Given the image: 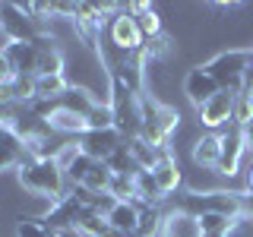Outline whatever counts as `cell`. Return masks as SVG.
Masks as SVG:
<instances>
[{"label":"cell","instance_id":"e0dca14e","mask_svg":"<svg viewBox=\"0 0 253 237\" xmlns=\"http://www.w3.org/2000/svg\"><path fill=\"white\" fill-rule=\"evenodd\" d=\"M70 79L67 73H57V76H38V101H47V105H60L63 95L70 92Z\"/></svg>","mask_w":253,"mask_h":237},{"label":"cell","instance_id":"4316f807","mask_svg":"<svg viewBox=\"0 0 253 237\" xmlns=\"http://www.w3.org/2000/svg\"><path fill=\"white\" fill-rule=\"evenodd\" d=\"M16 237H57L51 228L42 225V218H19L16 225Z\"/></svg>","mask_w":253,"mask_h":237},{"label":"cell","instance_id":"d6986e66","mask_svg":"<svg viewBox=\"0 0 253 237\" xmlns=\"http://www.w3.org/2000/svg\"><path fill=\"white\" fill-rule=\"evenodd\" d=\"M126 149H130V155H133V161H136L139 171H152V168H155L158 152H155L152 146H146V139H139V136L126 139Z\"/></svg>","mask_w":253,"mask_h":237},{"label":"cell","instance_id":"83f0119b","mask_svg":"<svg viewBox=\"0 0 253 237\" xmlns=\"http://www.w3.org/2000/svg\"><path fill=\"white\" fill-rule=\"evenodd\" d=\"M225 237H253V218L250 215H237L231 225H228Z\"/></svg>","mask_w":253,"mask_h":237},{"label":"cell","instance_id":"9a60e30c","mask_svg":"<svg viewBox=\"0 0 253 237\" xmlns=\"http://www.w3.org/2000/svg\"><path fill=\"white\" fill-rule=\"evenodd\" d=\"M162 237H203L200 218H196V215H187V212H180V209H174V212L165 215Z\"/></svg>","mask_w":253,"mask_h":237},{"label":"cell","instance_id":"30bf717a","mask_svg":"<svg viewBox=\"0 0 253 237\" xmlns=\"http://www.w3.org/2000/svg\"><path fill=\"white\" fill-rule=\"evenodd\" d=\"M218 92H221V85H218L209 73H206L203 67L187 70V76H184V95H187V101H190L196 111H200L206 101L212 98V95H218Z\"/></svg>","mask_w":253,"mask_h":237},{"label":"cell","instance_id":"9c48e42d","mask_svg":"<svg viewBox=\"0 0 253 237\" xmlns=\"http://www.w3.org/2000/svg\"><path fill=\"white\" fill-rule=\"evenodd\" d=\"M149 174H152V180H155V187H158V193H162V196H171V193H177V190L184 187V171H180V161L174 158L171 149L158 155L155 168L149 171Z\"/></svg>","mask_w":253,"mask_h":237},{"label":"cell","instance_id":"ac0fdd59","mask_svg":"<svg viewBox=\"0 0 253 237\" xmlns=\"http://www.w3.org/2000/svg\"><path fill=\"white\" fill-rule=\"evenodd\" d=\"M6 57L13 60V70H16V76H19V73H35L38 44H35V41H32V44H13Z\"/></svg>","mask_w":253,"mask_h":237},{"label":"cell","instance_id":"52a82bcc","mask_svg":"<svg viewBox=\"0 0 253 237\" xmlns=\"http://www.w3.org/2000/svg\"><path fill=\"white\" fill-rule=\"evenodd\" d=\"M76 142H79V149H83V155H89L92 161H108V158L124 146V136L117 130H89Z\"/></svg>","mask_w":253,"mask_h":237},{"label":"cell","instance_id":"8fae6325","mask_svg":"<svg viewBox=\"0 0 253 237\" xmlns=\"http://www.w3.org/2000/svg\"><path fill=\"white\" fill-rule=\"evenodd\" d=\"M47 126H51V133H57V136H67V139H79L89 133V120H85V114H76V111L63 108V105H54V111L47 114Z\"/></svg>","mask_w":253,"mask_h":237},{"label":"cell","instance_id":"5b68a950","mask_svg":"<svg viewBox=\"0 0 253 237\" xmlns=\"http://www.w3.org/2000/svg\"><path fill=\"white\" fill-rule=\"evenodd\" d=\"M244 158H247V136H244L241 126H228L225 133H221V161H218V171L221 177H237L241 174V164Z\"/></svg>","mask_w":253,"mask_h":237},{"label":"cell","instance_id":"2e32d148","mask_svg":"<svg viewBox=\"0 0 253 237\" xmlns=\"http://www.w3.org/2000/svg\"><path fill=\"white\" fill-rule=\"evenodd\" d=\"M22 161H26V149L22 142L13 136V133L0 130V174L3 171H19Z\"/></svg>","mask_w":253,"mask_h":237},{"label":"cell","instance_id":"836d02e7","mask_svg":"<svg viewBox=\"0 0 253 237\" xmlns=\"http://www.w3.org/2000/svg\"><path fill=\"white\" fill-rule=\"evenodd\" d=\"M247 95H250V105H253V82H247Z\"/></svg>","mask_w":253,"mask_h":237},{"label":"cell","instance_id":"ffe728a7","mask_svg":"<svg viewBox=\"0 0 253 237\" xmlns=\"http://www.w3.org/2000/svg\"><path fill=\"white\" fill-rule=\"evenodd\" d=\"M111 180H114V171L108 168V161H95L92 171L85 174V190H92V193H108L111 190Z\"/></svg>","mask_w":253,"mask_h":237},{"label":"cell","instance_id":"f1b7e54d","mask_svg":"<svg viewBox=\"0 0 253 237\" xmlns=\"http://www.w3.org/2000/svg\"><path fill=\"white\" fill-rule=\"evenodd\" d=\"M16 79V70H13V60L6 57V54H0V85L13 82Z\"/></svg>","mask_w":253,"mask_h":237},{"label":"cell","instance_id":"6da1fadb","mask_svg":"<svg viewBox=\"0 0 253 237\" xmlns=\"http://www.w3.org/2000/svg\"><path fill=\"white\" fill-rule=\"evenodd\" d=\"M16 180L19 187L32 196H42V199L60 202L63 196H70V184H67V174L57 161H22V168L16 171Z\"/></svg>","mask_w":253,"mask_h":237},{"label":"cell","instance_id":"8992f818","mask_svg":"<svg viewBox=\"0 0 253 237\" xmlns=\"http://www.w3.org/2000/svg\"><path fill=\"white\" fill-rule=\"evenodd\" d=\"M0 29L13 38L16 44H32L38 41V29L29 19V13L19 3H0Z\"/></svg>","mask_w":253,"mask_h":237},{"label":"cell","instance_id":"7402d4cb","mask_svg":"<svg viewBox=\"0 0 253 237\" xmlns=\"http://www.w3.org/2000/svg\"><path fill=\"white\" fill-rule=\"evenodd\" d=\"M89 130H114V111H111L108 101H98L92 111H89Z\"/></svg>","mask_w":253,"mask_h":237},{"label":"cell","instance_id":"277c9868","mask_svg":"<svg viewBox=\"0 0 253 237\" xmlns=\"http://www.w3.org/2000/svg\"><path fill=\"white\" fill-rule=\"evenodd\" d=\"M234 101H237V92H231V89H221L218 95H212V98L196 111L200 126H206V133L228 130L231 120H234Z\"/></svg>","mask_w":253,"mask_h":237},{"label":"cell","instance_id":"5bb4252c","mask_svg":"<svg viewBox=\"0 0 253 237\" xmlns=\"http://www.w3.org/2000/svg\"><path fill=\"white\" fill-rule=\"evenodd\" d=\"M139 215H142V205L139 202H117L105 221H108L111 231H117V234H136Z\"/></svg>","mask_w":253,"mask_h":237},{"label":"cell","instance_id":"4dcf8cb0","mask_svg":"<svg viewBox=\"0 0 253 237\" xmlns=\"http://www.w3.org/2000/svg\"><path fill=\"white\" fill-rule=\"evenodd\" d=\"M244 190H247V193H253V158H250L247 171H244Z\"/></svg>","mask_w":253,"mask_h":237},{"label":"cell","instance_id":"f546056e","mask_svg":"<svg viewBox=\"0 0 253 237\" xmlns=\"http://www.w3.org/2000/svg\"><path fill=\"white\" fill-rule=\"evenodd\" d=\"M241 209H244V215L253 218V193H247V190H244V196H241Z\"/></svg>","mask_w":253,"mask_h":237},{"label":"cell","instance_id":"ba28073f","mask_svg":"<svg viewBox=\"0 0 253 237\" xmlns=\"http://www.w3.org/2000/svg\"><path fill=\"white\" fill-rule=\"evenodd\" d=\"M83 212H85V205L79 202L73 193H70V196H63L60 202H54L51 209L44 212V215H42V225L51 228V231H67V228H76L79 225Z\"/></svg>","mask_w":253,"mask_h":237},{"label":"cell","instance_id":"cb8c5ba5","mask_svg":"<svg viewBox=\"0 0 253 237\" xmlns=\"http://www.w3.org/2000/svg\"><path fill=\"white\" fill-rule=\"evenodd\" d=\"M250 123H253V105H250L247 85H244V92H237V101H234V120H231V126H241V130H247Z\"/></svg>","mask_w":253,"mask_h":237},{"label":"cell","instance_id":"3957f363","mask_svg":"<svg viewBox=\"0 0 253 237\" xmlns=\"http://www.w3.org/2000/svg\"><path fill=\"white\" fill-rule=\"evenodd\" d=\"M108 41L121 54H126V57H133V54H139L142 47H146V38H142V29H139L136 16H130L124 6H121V13H114L108 19Z\"/></svg>","mask_w":253,"mask_h":237},{"label":"cell","instance_id":"484cf974","mask_svg":"<svg viewBox=\"0 0 253 237\" xmlns=\"http://www.w3.org/2000/svg\"><path fill=\"white\" fill-rule=\"evenodd\" d=\"M136 22H139V29H142V38H158L165 32V22H162V16H158V10L152 6V10H146L142 16H136Z\"/></svg>","mask_w":253,"mask_h":237},{"label":"cell","instance_id":"d4e9b609","mask_svg":"<svg viewBox=\"0 0 253 237\" xmlns=\"http://www.w3.org/2000/svg\"><path fill=\"white\" fill-rule=\"evenodd\" d=\"M108 168L114 171V174H139L136 161H133V155H130V149H126V139H124V146L108 158Z\"/></svg>","mask_w":253,"mask_h":237},{"label":"cell","instance_id":"4fadbf2b","mask_svg":"<svg viewBox=\"0 0 253 237\" xmlns=\"http://www.w3.org/2000/svg\"><path fill=\"white\" fill-rule=\"evenodd\" d=\"M38 57H35V76H57L63 73V51L51 38H38Z\"/></svg>","mask_w":253,"mask_h":237},{"label":"cell","instance_id":"7a4b0ae2","mask_svg":"<svg viewBox=\"0 0 253 237\" xmlns=\"http://www.w3.org/2000/svg\"><path fill=\"white\" fill-rule=\"evenodd\" d=\"M250 57H253V47H228V51H218L212 60L200 63V67L215 79L221 89L244 92V85H247V70H250Z\"/></svg>","mask_w":253,"mask_h":237},{"label":"cell","instance_id":"603a6c76","mask_svg":"<svg viewBox=\"0 0 253 237\" xmlns=\"http://www.w3.org/2000/svg\"><path fill=\"white\" fill-rule=\"evenodd\" d=\"M146 54L152 60L165 63V57H171V54H174V38L168 35V32H162L158 38H149V41H146Z\"/></svg>","mask_w":253,"mask_h":237},{"label":"cell","instance_id":"d6a6232c","mask_svg":"<svg viewBox=\"0 0 253 237\" xmlns=\"http://www.w3.org/2000/svg\"><path fill=\"white\" fill-rule=\"evenodd\" d=\"M244 136H247V155L253 158V123L247 126V130H244Z\"/></svg>","mask_w":253,"mask_h":237},{"label":"cell","instance_id":"7c38bea8","mask_svg":"<svg viewBox=\"0 0 253 237\" xmlns=\"http://www.w3.org/2000/svg\"><path fill=\"white\" fill-rule=\"evenodd\" d=\"M190 158L200 171H218L221 161V133H203L200 139L190 146Z\"/></svg>","mask_w":253,"mask_h":237},{"label":"cell","instance_id":"44dd1931","mask_svg":"<svg viewBox=\"0 0 253 237\" xmlns=\"http://www.w3.org/2000/svg\"><path fill=\"white\" fill-rule=\"evenodd\" d=\"M92 164H95V161H92L89 155H83V149H79V155L73 158V161H70V168L63 171V174H67V184H70V190L85 184V174L92 171Z\"/></svg>","mask_w":253,"mask_h":237},{"label":"cell","instance_id":"1f68e13d","mask_svg":"<svg viewBox=\"0 0 253 237\" xmlns=\"http://www.w3.org/2000/svg\"><path fill=\"white\" fill-rule=\"evenodd\" d=\"M57 237H92V234H85L83 228H67V231H54Z\"/></svg>","mask_w":253,"mask_h":237}]
</instances>
